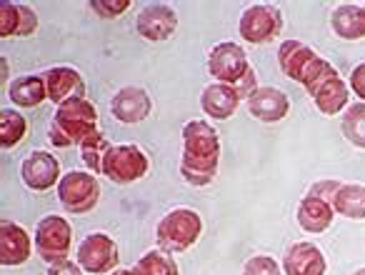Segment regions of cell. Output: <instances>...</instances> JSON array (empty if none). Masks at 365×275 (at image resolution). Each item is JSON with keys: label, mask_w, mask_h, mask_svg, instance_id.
I'll return each mask as SVG.
<instances>
[{"label": "cell", "mask_w": 365, "mask_h": 275, "mask_svg": "<svg viewBox=\"0 0 365 275\" xmlns=\"http://www.w3.org/2000/svg\"><path fill=\"white\" fill-rule=\"evenodd\" d=\"M218 160L220 143L215 128L205 120H190L182 128V180L195 185V188L210 185L218 173Z\"/></svg>", "instance_id": "1"}, {"label": "cell", "mask_w": 365, "mask_h": 275, "mask_svg": "<svg viewBox=\"0 0 365 275\" xmlns=\"http://www.w3.org/2000/svg\"><path fill=\"white\" fill-rule=\"evenodd\" d=\"M278 66L290 81L305 85L308 95L320 85V83L328 81L330 76L338 73L328 61H323L313 48H308L300 41H285L283 46H280Z\"/></svg>", "instance_id": "2"}, {"label": "cell", "mask_w": 365, "mask_h": 275, "mask_svg": "<svg viewBox=\"0 0 365 275\" xmlns=\"http://www.w3.org/2000/svg\"><path fill=\"white\" fill-rule=\"evenodd\" d=\"M93 130H98V110L88 98H76L58 105L51 125V140L58 148L81 145Z\"/></svg>", "instance_id": "3"}, {"label": "cell", "mask_w": 365, "mask_h": 275, "mask_svg": "<svg viewBox=\"0 0 365 275\" xmlns=\"http://www.w3.org/2000/svg\"><path fill=\"white\" fill-rule=\"evenodd\" d=\"M203 230V220L195 210L190 208H175L158 223L155 238L165 253H182L195 245Z\"/></svg>", "instance_id": "4"}, {"label": "cell", "mask_w": 365, "mask_h": 275, "mask_svg": "<svg viewBox=\"0 0 365 275\" xmlns=\"http://www.w3.org/2000/svg\"><path fill=\"white\" fill-rule=\"evenodd\" d=\"M150 170V160L138 145H113L103 160V175L118 185H128L140 180Z\"/></svg>", "instance_id": "5"}, {"label": "cell", "mask_w": 365, "mask_h": 275, "mask_svg": "<svg viewBox=\"0 0 365 275\" xmlns=\"http://www.w3.org/2000/svg\"><path fill=\"white\" fill-rule=\"evenodd\" d=\"M73 243V228L61 215H48L36 228V248L46 263H61L68 260Z\"/></svg>", "instance_id": "6"}, {"label": "cell", "mask_w": 365, "mask_h": 275, "mask_svg": "<svg viewBox=\"0 0 365 275\" xmlns=\"http://www.w3.org/2000/svg\"><path fill=\"white\" fill-rule=\"evenodd\" d=\"M58 198H61L63 208L73 215L91 213L96 208L98 198H101V185L93 175L88 173H68L58 183Z\"/></svg>", "instance_id": "7"}, {"label": "cell", "mask_w": 365, "mask_h": 275, "mask_svg": "<svg viewBox=\"0 0 365 275\" xmlns=\"http://www.w3.org/2000/svg\"><path fill=\"white\" fill-rule=\"evenodd\" d=\"M240 38L250 46H265L283 31V16L273 6H250L240 18Z\"/></svg>", "instance_id": "8"}, {"label": "cell", "mask_w": 365, "mask_h": 275, "mask_svg": "<svg viewBox=\"0 0 365 275\" xmlns=\"http://www.w3.org/2000/svg\"><path fill=\"white\" fill-rule=\"evenodd\" d=\"M208 71L218 83L238 85L248 76V56L238 43H218L208 56Z\"/></svg>", "instance_id": "9"}, {"label": "cell", "mask_w": 365, "mask_h": 275, "mask_svg": "<svg viewBox=\"0 0 365 275\" xmlns=\"http://www.w3.org/2000/svg\"><path fill=\"white\" fill-rule=\"evenodd\" d=\"M118 245L110 235L93 233L78 248V265L91 275H108L118 265Z\"/></svg>", "instance_id": "10"}, {"label": "cell", "mask_w": 365, "mask_h": 275, "mask_svg": "<svg viewBox=\"0 0 365 275\" xmlns=\"http://www.w3.org/2000/svg\"><path fill=\"white\" fill-rule=\"evenodd\" d=\"M21 175H23V183L31 190H48L61 178V165H58V160L51 153L36 150V153H31L23 160Z\"/></svg>", "instance_id": "11"}, {"label": "cell", "mask_w": 365, "mask_h": 275, "mask_svg": "<svg viewBox=\"0 0 365 275\" xmlns=\"http://www.w3.org/2000/svg\"><path fill=\"white\" fill-rule=\"evenodd\" d=\"M135 28L145 41L150 43H160L175 33L178 28V16L173 8L168 6H148L140 11L135 21Z\"/></svg>", "instance_id": "12"}, {"label": "cell", "mask_w": 365, "mask_h": 275, "mask_svg": "<svg viewBox=\"0 0 365 275\" xmlns=\"http://www.w3.org/2000/svg\"><path fill=\"white\" fill-rule=\"evenodd\" d=\"M46 88H48V100H53L56 105H63V103L86 95V83H83L81 73L68 66L51 68L46 73Z\"/></svg>", "instance_id": "13"}, {"label": "cell", "mask_w": 365, "mask_h": 275, "mask_svg": "<svg viewBox=\"0 0 365 275\" xmlns=\"http://www.w3.org/2000/svg\"><path fill=\"white\" fill-rule=\"evenodd\" d=\"M150 95H148L143 88H120V90L115 93V98H113V115H115V120L120 123H128V125H133V123H140L145 120L148 115H150Z\"/></svg>", "instance_id": "14"}, {"label": "cell", "mask_w": 365, "mask_h": 275, "mask_svg": "<svg viewBox=\"0 0 365 275\" xmlns=\"http://www.w3.org/2000/svg\"><path fill=\"white\" fill-rule=\"evenodd\" d=\"M248 110H250V115L260 123H278L288 115L290 100L278 88H258V90L248 98Z\"/></svg>", "instance_id": "15"}, {"label": "cell", "mask_w": 365, "mask_h": 275, "mask_svg": "<svg viewBox=\"0 0 365 275\" xmlns=\"http://www.w3.org/2000/svg\"><path fill=\"white\" fill-rule=\"evenodd\" d=\"M31 258V238L21 225L3 220L0 223V263L6 268L23 265Z\"/></svg>", "instance_id": "16"}, {"label": "cell", "mask_w": 365, "mask_h": 275, "mask_svg": "<svg viewBox=\"0 0 365 275\" xmlns=\"http://www.w3.org/2000/svg\"><path fill=\"white\" fill-rule=\"evenodd\" d=\"M283 268L288 275H325V255L313 243H295L290 245L288 255L283 260Z\"/></svg>", "instance_id": "17"}, {"label": "cell", "mask_w": 365, "mask_h": 275, "mask_svg": "<svg viewBox=\"0 0 365 275\" xmlns=\"http://www.w3.org/2000/svg\"><path fill=\"white\" fill-rule=\"evenodd\" d=\"M240 93L235 85H225V83H215V85H208L200 95V105L208 113L210 118H218V120H228V118L235 115L240 105Z\"/></svg>", "instance_id": "18"}, {"label": "cell", "mask_w": 365, "mask_h": 275, "mask_svg": "<svg viewBox=\"0 0 365 275\" xmlns=\"http://www.w3.org/2000/svg\"><path fill=\"white\" fill-rule=\"evenodd\" d=\"M38 28V18L33 8L21 3H0V36L3 38H21L33 36Z\"/></svg>", "instance_id": "19"}, {"label": "cell", "mask_w": 365, "mask_h": 275, "mask_svg": "<svg viewBox=\"0 0 365 275\" xmlns=\"http://www.w3.org/2000/svg\"><path fill=\"white\" fill-rule=\"evenodd\" d=\"M310 98L315 100V105H318V110L323 113V115H338V113L348 105V98H350L348 83L335 73V76H330L325 83H320Z\"/></svg>", "instance_id": "20"}, {"label": "cell", "mask_w": 365, "mask_h": 275, "mask_svg": "<svg viewBox=\"0 0 365 275\" xmlns=\"http://www.w3.org/2000/svg\"><path fill=\"white\" fill-rule=\"evenodd\" d=\"M333 218H335L333 205L325 203V200L315 198V195H305V198L300 200L298 223H300V228L308 230V233H323V230H328Z\"/></svg>", "instance_id": "21"}, {"label": "cell", "mask_w": 365, "mask_h": 275, "mask_svg": "<svg viewBox=\"0 0 365 275\" xmlns=\"http://www.w3.org/2000/svg\"><path fill=\"white\" fill-rule=\"evenodd\" d=\"M330 26L345 41H360V38H365V8L338 6L330 18Z\"/></svg>", "instance_id": "22"}, {"label": "cell", "mask_w": 365, "mask_h": 275, "mask_svg": "<svg viewBox=\"0 0 365 275\" xmlns=\"http://www.w3.org/2000/svg\"><path fill=\"white\" fill-rule=\"evenodd\" d=\"M11 100L21 108H36L41 105L48 98V88H46V78L38 76H28V78H18L16 83L8 90Z\"/></svg>", "instance_id": "23"}, {"label": "cell", "mask_w": 365, "mask_h": 275, "mask_svg": "<svg viewBox=\"0 0 365 275\" xmlns=\"http://www.w3.org/2000/svg\"><path fill=\"white\" fill-rule=\"evenodd\" d=\"M333 210L345 218H365V188L363 185H340L333 198Z\"/></svg>", "instance_id": "24"}, {"label": "cell", "mask_w": 365, "mask_h": 275, "mask_svg": "<svg viewBox=\"0 0 365 275\" xmlns=\"http://www.w3.org/2000/svg\"><path fill=\"white\" fill-rule=\"evenodd\" d=\"M135 275H178V265L170 253L165 250H150L145 253L135 265H133Z\"/></svg>", "instance_id": "25"}, {"label": "cell", "mask_w": 365, "mask_h": 275, "mask_svg": "<svg viewBox=\"0 0 365 275\" xmlns=\"http://www.w3.org/2000/svg\"><path fill=\"white\" fill-rule=\"evenodd\" d=\"M113 145H108V140L103 138L101 130H93L91 135L86 138L81 143V155H83V163L93 170V173H103V160L106 155L110 153Z\"/></svg>", "instance_id": "26"}, {"label": "cell", "mask_w": 365, "mask_h": 275, "mask_svg": "<svg viewBox=\"0 0 365 275\" xmlns=\"http://www.w3.org/2000/svg\"><path fill=\"white\" fill-rule=\"evenodd\" d=\"M26 130H28V123L18 110L0 113V143H3L6 150L16 148L23 138H26Z\"/></svg>", "instance_id": "27"}, {"label": "cell", "mask_w": 365, "mask_h": 275, "mask_svg": "<svg viewBox=\"0 0 365 275\" xmlns=\"http://www.w3.org/2000/svg\"><path fill=\"white\" fill-rule=\"evenodd\" d=\"M343 135L353 145L365 148V103L348 105V110L343 115Z\"/></svg>", "instance_id": "28"}, {"label": "cell", "mask_w": 365, "mask_h": 275, "mask_svg": "<svg viewBox=\"0 0 365 275\" xmlns=\"http://www.w3.org/2000/svg\"><path fill=\"white\" fill-rule=\"evenodd\" d=\"M243 275H280V268L268 255H255V258H250L245 263Z\"/></svg>", "instance_id": "29"}, {"label": "cell", "mask_w": 365, "mask_h": 275, "mask_svg": "<svg viewBox=\"0 0 365 275\" xmlns=\"http://www.w3.org/2000/svg\"><path fill=\"white\" fill-rule=\"evenodd\" d=\"M133 3L130 0H93L91 8L103 18H118L120 13H125Z\"/></svg>", "instance_id": "30"}, {"label": "cell", "mask_w": 365, "mask_h": 275, "mask_svg": "<svg viewBox=\"0 0 365 275\" xmlns=\"http://www.w3.org/2000/svg\"><path fill=\"white\" fill-rule=\"evenodd\" d=\"M340 185L343 183H338V180H323V183L313 185L310 195H315V198H320V200H325V203L333 205V198H335V193H338Z\"/></svg>", "instance_id": "31"}, {"label": "cell", "mask_w": 365, "mask_h": 275, "mask_svg": "<svg viewBox=\"0 0 365 275\" xmlns=\"http://www.w3.org/2000/svg\"><path fill=\"white\" fill-rule=\"evenodd\" d=\"M350 90H353L360 100H365V63H360V66L350 73Z\"/></svg>", "instance_id": "32"}, {"label": "cell", "mask_w": 365, "mask_h": 275, "mask_svg": "<svg viewBox=\"0 0 365 275\" xmlns=\"http://www.w3.org/2000/svg\"><path fill=\"white\" fill-rule=\"evenodd\" d=\"M48 275H83V268L78 263H71V260H61V263H53Z\"/></svg>", "instance_id": "33"}, {"label": "cell", "mask_w": 365, "mask_h": 275, "mask_svg": "<svg viewBox=\"0 0 365 275\" xmlns=\"http://www.w3.org/2000/svg\"><path fill=\"white\" fill-rule=\"evenodd\" d=\"M113 275H135V273H133V268H130V270H118V273H113Z\"/></svg>", "instance_id": "34"}, {"label": "cell", "mask_w": 365, "mask_h": 275, "mask_svg": "<svg viewBox=\"0 0 365 275\" xmlns=\"http://www.w3.org/2000/svg\"><path fill=\"white\" fill-rule=\"evenodd\" d=\"M355 275H365V268H360V270H358V273H355Z\"/></svg>", "instance_id": "35"}]
</instances>
